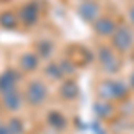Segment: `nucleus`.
<instances>
[{
	"label": "nucleus",
	"mask_w": 134,
	"mask_h": 134,
	"mask_svg": "<svg viewBox=\"0 0 134 134\" xmlns=\"http://www.w3.org/2000/svg\"><path fill=\"white\" fill-rule=\"evenodd\" d=\"M113 45L120 50H127L131 45H132V34L127 27H120L116 29L114 32V38H113Z\"/></svg>",
	"instance_id": "1"
},
{
	"label": "nucleus",
	"mask_w": 134,
	"mask_h": 134,
	"mask_svg": "<svg viewBox=\"0 0 134 134\" xmlns=\"http://www.w3.org/2000/svg\"><path fill=\"white\" fill-rule=\"evenodd\" d=\"M27 98L31 100L32 104H40L45 98V88H43L41 82H32L29 86V90H27Z\"/></svg>",
	"instance_id": "2"
},
{
	"label": "nucleus",
	"mask_w": 134,
	"mask_h": 134,
	"mask_svg": "<svg viewBox=\"0 0 134 134\" xmlns=\"http://www.w3.org/2000/svg\"><path fill=\"white\" fill-rule=\"evenodd\" d=\"M100 61H102L104 68H105L107 72H114V70L118 68V59H116L114 54H111L107 48H102V50H100Z\"/></svg>",
	"instance_id": "3"
},
{
	"label": "nucleus",
	"mask_w": 134,
	"mask_h": 134,
	"mask_svg": "<svg viewBox=\"0 0 134 134\" xmlns=\"http://www.w3.org/2000/svg\"><path fill=\"white\" fill-rule=\"evenodd\" d=\"M81 14H82L84 20L93 21L97 18V14H98V5L95 2H86V4L81 5Z\"/></svg>",
	"instance_id": "4"
},
{
	"label": "nucleus",
	"mask_w": 134,
	"mask_h": 134,
	"mask_svg": "<svg viewBox=\"0 0 134 134\" xmlns=\"http://www.w3.org/2000/svg\"><path fill=\"white\" fill-rule=\"evenodd\" d=\"M95 29H97V32H98V34L105 36V34H111V32L114 31V23L111 20H107V18H102V20L97 21Z\"/></svg>",
	"instance_id": "5"
},
{
	"label": "nucleus",
	"mask_w": 134,
	"mask_h": 134,
	"mask_svg": "<svg viewBox=\"0 0 134 134\" xmlns=\"http://www.w3.org/2000/svg\"><path fill=\"white\" fill-rule=\"evenodd\" d=\"M21 18H23V21H25L27 25L34 23L36 18H38V9H36L34 5H25V7L21 9Z\"/></svg>",
	"instance_id": "6"
},
{
	"label": "nucleus",
	"mask_w": 134,
	"mask_h": 134,
	"mask_svg": "<svg viewBox=\"0 0 134 134\" xmlns=\"http://www.w3.org/2000/svg\"><path fill=\"white\" fill-rule=\"evenodd\" d=\"M0 23H2L5 29H13V27L16 25V16H14V13H11V11L2 13V16H0Z\"/></svg>",
	"instance_id": "7"
},
{
	"label": "nucleus",
	"mask_w": 134,
	"mask_h": 134,
	"mask_svg": "<svg viewBox=\"0 0 134 134\" xmlns=\"http://www.w3.org/2000/svg\"><path fill=\"white\" fill-rule=\"evenodd\" d=\"M36 63H38V59H36L34 54H25V55L21 57V68H23V70H32V68L36 66Z\"/></svg>",
	"instance_id": "8"
},
{
	"label": "nucleus",
	"mask_w": 134,
	"mask_h": 134,
	"mask_svg": "<svg viewBox=\"0 0 134 134\" xmlns=\"http://www.w3.org/2000/svg\"><path fill=\"white\" fill-rule=\"evenodd\" d=\"M13 81H14L13 72H7L4 77H2V79H0V88H2V90H5V91L13 90Z\"/></svg>",
	"instance_id": "9"
},
{
	"label": "nucleus",
	"mask_w": 134,
	"mask_h": 134,
	"mask_svg": "<svg viewBox=\"0 0 134 134\" xmlns=\"http://www.w3.org/2000/svg\"><path fill=\"white\" fill-rule=\"evenodd\" d=\"M61 93L66 97V98H72L73 95H75V84H73L72 81L64 82V84H63V88H61Z\"/></svg>",
	"instance_id": "10"
},
{
	"label": "nucleus",
	"mask_w": 134,
	"mask_h": 134,
	"mask_svg": "<svg viewBox=\"0 0 134 134\" xmlns=\"http://www.w3.org/2000/svg\"><path fill=\"white\" fill-rule=\"evenodd\" d=\"M4 100H5V104H7L9 107H16V105H18V95H14V93H7V95L4 97Z\"/></svg>",
	"instance_id": "11"
},
{
	"label": "nucleus",
	"mask_w": 134,
	"mask_h": 134,
	"mask_svg": "<svg viewBox=\"0 0 134 134\" xmlns=\"http://www.w3.org/2000/svg\"><path fill=\"white\" fill-rule=\"evenodd\" d=\"M40 52H41V55H48V52L52 50V45L48 41H43V43H40Z\"/></svg>",
	"instance_id": "12"
},
{
	"label": "nucleus",
	"mask_w": 134,
	"mask_h": 134,
	"mask_svg": "<svg viewBox=\"0 0 134 134\" xmlns=\"http://www.w3.org/2000/svg\"><path fill=\"white\" fill-rule=\"evenodd\" d=\"M48 73L54 75V77H59V75H61V70H59L57 66H54V64H52V66H48Z\"/></svg>",
	"instance_id": "13"
},
{
	"label": "nucleus",
	"mask_w": 134,
	"mask_h": 134,
	"mask_svg": "<svg viewBox=\"0 0 134 134\" xmlns=\"http://www.w3.org/2000/svg\"><path fill=\"white\" fill-rule=\"evenodd\" d=\"M129 18H131V21L134 23V7H132L131 11H129Z\"/></svg>",
	"instance_id": "14"
}]
</instances>
